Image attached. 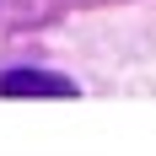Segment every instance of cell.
<instances>
[{
    "label": "cell",
    "mask_w": 156,
    "mask_h": 156,
    "mask_svg": "<svg viewBox=\"0 0 156 156\" xmlns=\"http://www.w3.org/2000/svg\"><path fill=\"white\" fill-rule=\"evenodd\" d=\"M0 97H76V81L54 76V70H5Z\"/></svg>",
    "instance_id": "obj_1"
}]
</instances>
